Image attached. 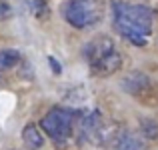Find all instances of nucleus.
Here are the masks:
<instances>
[{
    "instance_id": "3",
    "label": "nucleus",
    "mask_w": 158,
    "mask_h": 150,
    "mask_svg": "<svg viewBox=\"0 0 158 150\" xmlns=\"http://www.w3.org/2000/svg\"><path fill=\"white\" fill-rule=\"evenodd\" d=\"M60 14L70 26L88 28L100 22L102 4L100 0H66L60 8Z\"/></svg>"
},
{
    "instance_id": "5",
    "label": "nucleus",
    "mask_w": 158,
    "mask_h": 150,
    "mask_svg": "<svg viewBox=\"0 0 158 150\" xmlns=\"http://www.w3.org/2000/svg\"><path fill=\"white\" fill-rule=\"evenodd\" d=\"M80 132H82V138L88 140L90 144H102L106 140V130H104V124H102V116L98 110L90 112L88 116L82 118V126H80Z\"/></svg>"
},
{
    "instance_id": "2",
    "label": "nucleus",
    "mask_w": 158,
    "mask_h": 150,
    "mask_svg": "<svg viewBox=\"0 0 158 150\" xmlns=\"http://www.w3.org/2000/svg\"><path fill=\"white\" fill-rule=\"evenodd\" d=\"M86 62L96 76H110L122 66V56L116 50V44L108 36H98L84 46Z\"/></svg>"
},
{
    "instance_id": "4",
    "label": "nucleus",
    "mask_w": 158,
    "mask_h": 150,
    "mask_svg": "<svg viewBox=\"0 0 158 150\" xmlns=\"http://www.w3.org/2000/svg\"><path fill=\"white\" fill-rule=\"evenodd\" d=\"M74 112L68 110V108H52L42 120H40V126L42 130L50 136L52 140L60 142V140H66L70 134H72L74 128Z\"/></svg>"
},
{
    "instance_id": "1",
    "label": "nucleus",
    "mask_w": 158,
    "mask_h": 150,
    "mask_svg": "<svg viewBox=\"0 0 158 150\" xmlns=\"http://www.w3.org/2000/svg\"><path fill=\"white\" fill-rule=\"evenodd\" d=\"M152 10L144 4L130 2H112V20L116 32L128 38L136 46H144L148 36L152 34Z\"/></svg>"
},
{
    "instance_id": "10",
    "label": "nucleus",
    "mask_w": 158,
    "mask_h": 150,
    "mask_svg": "<svg viewBox=\"0 0 158 150\" xmlns=\"http://www.w3.org/2000/svg\"><path fill=\"white\" fill-rule=\"evenodd\" d=\"M140 132L150 140L158 138V122H154L152 118H140Z\"/></svg>"
},
{
    "instance_id": "7",
    "label": "nucleus",
    "mask_w": 158,
    "mask_h": 150,
    "mask_svg": "<svg viewBox=\"0 0 158 150\" xmlns=\"http://www.w3.org/2000/svg\"><path fill=\"white\" fill-rule=\"evenodd\" d=\"M22 140H24V144H26L28 150H40L42 144H44L42 134H40V130L34 124H26V126L22 128Z\"/></svg>"
},
{
    "instance_id": "6",
    "label": "nucleus",
    "mask_w": 158,
    "mask_h": 150,
    "mask_svg": "<svg viewBox=\"0 0 158 150\" xmlns=\"http://www.w3.org/2000/svg\"><path fill=\"white\" fill-rule=\"evenodd\" d=\"M148 86H150V82H148V78L144 76L142 72H132V74H128V76L124 78V82H122V88L128 90L130 94H134V96L142 94Z\"/></svg>"
},
{
    "instance_id": "8",
    "label": "nucleus",
    "mask_w": 158,
    "mask_h": 150,
    "mask_svg": "<svg viewBox=\"0 0 158 150\" xmlns=\"http://www.w3.org/2000/svg\"><path fill=\"white\" fill-rule=\"evenodd\" d=\"M116 150H144V140L132 132H124L116 140Z\"/></svg>"
},
{
    "instance_id": "9",
    "label": "nucleus",
    "mask_w": 158,
    "mask_h": 150,
    "mask_svg": "<svg viewBox=\"0 0 158 150\" xmlns=\"http://www.w3.org/2000/svg\"><path fill=\"white\" fill-rule=\"evenodd\" d=\"M20 62V52L14 48H2L0 50V72L14 68Z\"/></svg>"
},
{
    "instance_id": "11",
    "label": "nucleus",
    "mask_w": 158,
    "mask_h": 150,
    "mask_svg": "<svg viewBox=\"0 0 158 150\" xmlns=\"http://www.w3.org/2000/svg\"><path fill=\"white\" fill-rule=\"evenodd\" d=\"M10 14V6H8L4 0H0V18H4V16Z\"/></svg>"
}]
</instances>
